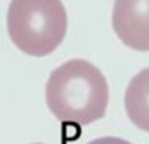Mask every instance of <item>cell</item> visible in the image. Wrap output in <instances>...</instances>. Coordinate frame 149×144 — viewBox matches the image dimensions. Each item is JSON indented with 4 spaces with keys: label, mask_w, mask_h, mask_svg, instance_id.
<instances>
[{
    "label": "cell",
    "mask_w": 149,
    "mask_h": 144,
    "mask_svg": "<svg viewBox=\"0 0 149 144\" xmlns=\"http://www.w3.org/2000/svg\"><path fill=\"white\" fill-rule=\"evenodd\" d=\"M108 96L105 75L82 58H72L54 69L46 85L47 107L61 122H96L105 114Z\"/></svg>",
    "instance_id": "obj_1"
},
{
    "label": "cell",
    "mask_w": 149,
    "mask_h": 144,
    "mask_svg": "<svg viewBox=\"0 0 149 144\" xmlns=\"http://www.w3.org/2000/svg\"><path fill=\"white\" fill-rule=\"evenodd\" d=\"M6 30L19 50L46 57L63 42L68 14L61 0H11Z\"/></svg>",
    "instance_id": "obj_2"
},
{
    "label": "cell",
    "mask_w": 149,
    "mask_h": 144,
    "mask_svg": "<svg viewBox=\"0 0 149 144\" xmlns=\"http://www.w3.org/2000/svg\"><path fill=\"white\" fill-rule=\"evenodd\" d=\"M111 27L124 46L149 50V0H115Z\"/></svg>",
    "instance_id": "obj_3"
},
{
    "label": "cell",
    "mask_w": 149,
    "mask_h": 144,
    "mask_svg": "<svg viewBox=\"0 0 149 144\" xmlns=\"http://www.w3.org/2000/svg\"><path fill=\"white\" fill-rule=\"evenodd\" d=\"M124 107L130 122L149 133V67L141 69L129 82Z\"/></svg>",
    "instance_id": "obj_4"
},
{
    "label": "cell",
    "mask_w": 149,
    "mask_h": 144,
    "mask_svg": "<svg viewBox=\"0 0 149 144\" xmlns=\"http://www.w3.org/2000/svg\"><path fill=\"white\" fill-rule=\"evenodd\" d=\"M88 144H132V143H129L123 138H116V136H102V138L94 139V141H90Z\"/></svg>",
    "instance_id": "obj_5"
},
{
    "label": "cell",
    "mask_w": 149,
    "mask_h": 144,
    "mask_svg": "<svg viewBox=\"0 0 149 144\" xmlns=\"http://www.w3.org/2000/svg\"><path fill=\"white\" fill-rule=\"evenodd\" d=\"M33 144H42V143H33Z\"/></svg>",
    "instance_id": "obj_6"
}]
</instances>
